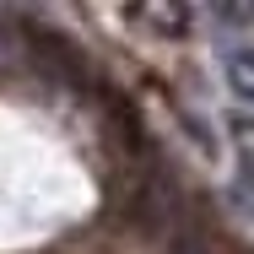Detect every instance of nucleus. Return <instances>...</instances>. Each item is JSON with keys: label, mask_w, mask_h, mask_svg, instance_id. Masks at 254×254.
Returning a JSON list of instances; mask_svg holds the SVG:
<instances>
[{"label": "nucleus", "mask_w": 254, "mask_h": 254, "mask_svg": "<svg viewBox=\"0 0 254 254\" xmlns=\"http://www.w3.org/2000/svg\"><path fill=\"white\" fill-rule=\"evenodd\" d=\"M227 76H233V92H238V103H249V92H254V76H249V49L244 44H227Z\"/></svg>", "instance_id": "f257e3e1"}]
</instances>
